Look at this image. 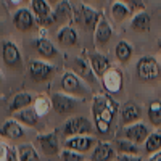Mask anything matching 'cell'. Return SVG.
Returning a JSON list of instances; mask_svg holds the SVG:
<instances>
[{
    "instance_id": "cell-19",
    "label": "cell",
    "mask_w": 161,
    "mask_h": 161,
    "mask_svg": "<svg viewBox=\"0 0 161 161\" xmlns=\"http://www.w3.org/2000/svg\"><path fill=\"white\" fill-rule=\"evenodd\" d=\"M57 42L64 45V47H73L77 44V32L73 26L69 24H64L58 29L57 32Z\"/></svg>"
},
{
    "instance_id": "cell-28",
    "label": "cell",
    "mask_w": 161,
    "mask_h": 161,
    "mask_svg": "<svg viewBox=\"0 0 161 161\" xmlns=\"http://www.w3.org/2000/svg\"><path fill=\"white\" fill-rule=\"evenodd\" d=\"M114 55H116V60L119 63H127L132 57V47L126 42V40H121V42L116 44L114 47Z\"/></svg>"
},
{
    "instance_id": "cell-43",
    "label": "cell",
    "mask_w": 161,
    "mask_h": 161,
    "mask_svg": "<svg viewBox=\"0 0 161 161\" xmlns=\"http://www.w3.org/2000/svg\"><path fill=\"white\" fill-rule=\"evenodd\" d=\"M23 2H28V0H23ZM29 2H31V0H29Z\"/></svg>"
},
{
    "instance_id": "cell-15",
    "label": "cell",
    "mask_w": 161,
    "mask_h": 161,
    "mask_svg": "<svg viewBox=\"0 0 161 161\" xmlns=\"http://www.w3.org/2000/svg\"><path fill=\"white\" fill-rule=\"evenodd\" d=\"M32 45L36 48V52L39 53V57H42L44 60H52L58 55V50L55 47V44L48 40L47 37H37L32 40Z\"/></svg>"
},
{
    "instance_id": "cell-25",
    "label": "cell",
    "mask_w": 161,
    "mask_h": 161,
    "mask_svg": "<svg viewBox=\"0 0 161 161\" xmlns=\"http://www.w3.org/2000/svg\"><path fill=\"white\" fill-rule=\"evenodd\" d=\"M31 103H32V95H31V93L19 92V93H16V95L13 97L11 103L8 105V110L11 113H16V111L26 108V106H31Z\"/></svg>"
},
{
    "instance_id": "cell-29",
    "label": "cell",
    "mask_w": 161,
    "mask_h": 161,
    "mask_svg": "<svg viewBox=\"0 0 161 161\" xmlns=\"http://www.w3.org/2000/svg\"><path fill=\"white\" fill-rule=\"evenodd\" d=\"M148 119L153 126H161V102L155 100L148 106Z\"/></svg>"
},
{
    "instance_id": "cell-31",
    "label": "cell",
    "mask_w": 161,
    "mask_h": 161,
    "mask_svg": "<svg viewBox=\"0 0 161 161\" xmlns=\"http://www.w3.org/2000/svg\"><path fill=\"white\" fill-rule=\"evenodd\" d=\"M161 150V134L155 132V134H150L148 139L145 140V152L147 153H155V152H159Z\"/></svg>"
},
{
    "instance_id": "cell-24",
    "label": "cell",
    "mask_w": 161,
    "mask_h": 161,
    "mask_svg": "<svg viewBox=\"0 0 161 161\" xmlns=\"http://www.w3.org/2000/svg\"><path fill=\"white\" fill-rule=\"evenodd\" d=\"M130 7L127 3H124L123 0H114V2L111 3V8H110V13H111V16L114 21L121 23V21H124L130 16Z\"/></svg>"
},
{
    "instance_id": "cell-3",
    "label": "cell",
    "mask_w": 161,
    "mask_h": 161,
    "mask_svg": "<svg viewBox=\"0 0 161 161\" xmlns=\"http://www.w3.org/2000/svg\"><path fill=\"white\" fill-rule=\"evenodd\" d=\"M136 71L140 80L143 82H155L161 77V66L156 58L153 57H142L137 61Z\"/></svg>"
},
{
    "instance_id": "cell-39",
    "label": "cell",
    "mask_w": 161,
    "mask_h": 161,
    "mask_svg": "<svg viewBox=\"0 0 161 161\" xmlns=\"http://www.w3.org/2000/svg\"><path fill=\"white\" fill-rule=\"evenodd\" d=\"M148 161H161V152H156L155 155H152Z\"/></svg>"
},
{
    "instance_id": "cell-4",
    "label": "cell",
    "mask_w": 161,
    "mask_h": 161,
    "mask_svg": "<svg viewBox=\"0 0 161 161\" xmlns=\"http://www.w3.org/2000/svg\"><path fill=\"white\" fill-rule=\"evenodd\" d=\"M2 61L7 68L21 69L23 68V57L18 45L10 39L2 40Z\"/></svg>"
},
{
    "instance_id": "cell-7",
    "label": "cell",
    "mask_w": 161,
    "mask_h": 161,
    "mask_svg": "<svg viewBox=\"0 0 161 161\" xmlns=\"http://www.w3.org/2000/svg\"><path fill=\"white\" fill-rule=\"evenodd\" d=\"M63 132L66 136H86V134L92 132V124L90 121L84 116H73L64 123Z\"/></svg>"
},
{
    "instance_id": "cell-22",
    "label": "cell",
    "mask_w": 161,
    "mask_h": 161,
    "mask_svg": "<svg viewBox=\"0 0 161 161\" xmlns=\"http://www.w3.org/2000/svg\"><path fill=\"white\" fill-rule=\"evenodd\" d=\"M2 136L11 140H18L24 136V129L18 123V119H8L2 124Z\"/></svg>"
},
{
    "instance_id": "cell-5",
    "label": "cell",
    "mask_w": 161,
    "mask_h": 161,
    "mask_svg": "<svg viewBox=\"0 0 161 161\" xmlns=\"http://www.w3.org/2000/svg\"><path fill=\"white\" fill-rule=\"evenodd\" d=\"M79 98L74 95H69L66 92H60V93H53L52 95V108L60 114H66L71 113L77 108Z\"/></svg>"
},
{
    "instance_id": "cell-42",
    "label": "cell",
    "mask_w": 161,
    "mask_h": 161,
    "mask_svg": "<svg viewBox=\"0 0 161 161\" xmlns=\"http://www.w3.org/2000/svg\"><path fill=\"white\" fill-rule=\"evenodd\" d=\"M13 3H18V2H23V0H11Z\"/></svg>"
},
{
    "instance_id": "cell-26",
    "label": "cell",
    "mask_w": 161,
    "mask_h": 161,
    "mask_svg": "<svg viewBox=\"0 0 161 161\" xmlns=\"http://www.w3.org/2000/svg\"><path fill=\"white\" fill-rule=\"evenodd\" d=\"M113 156H114V148L110 143H106V142H100L95 147L93 153H92V159L93 161H110Z\"/></svg>"
},
{
    "instance_id": "cell-40",
    "label": "cell",
    "mask_w": 161,
    "mask_h": 161,
    "mask_svg": "<svg viewBox=\"0 0 161 161\" xmlns=\"http://www.w3.org/2000/svg\"><path fill=\"white\" fill-rule=\"evenodd\" d=\"M47 2H48L50 5H53V7H57L60 2H63V0H47Z\"/></svg>"
},
{
    "instance_id": "cell-10",
    "label": "cell",
    "mask_w": 161,
    "mask_h": 161,
    "mask_svg": "<svg viewBox=\"0 0 161 161\" xmlns=\"http://www.w3.org/2000/svg\"><path fill=\"white\" fill-rule=\"evenodd\" d=\"M53 71H55L53 64L45 60H32L29 64V76L34 82H44V80L50 79Z\"/></svg>"
},
{
    "instance_id": "cell-16",
    "label": "cell",
    "mask_w": 161,
    "mask_h": 161,
    "mask_svg": "<svg viewBox=\"0 0 161 161\" xmlns=\"http://www.w3.org/2000/svg\"><path fill=\"white\" fill-rule=\"evenodd\" d=\"M124 137L136 143H142L148 139V129L142 123H134V124L124 127Z\"/></svg>"
},
{
    "instance_id": "cell-1",
    "label": "cell",
    "mask_w": 161,
    "mask_h": 161,
    "mask_svg": "<svg viewBox=\"0 0 161 161\" xmlns=\"http://www.w3.org/2000/svg\"><path fill=\"white\" fill-rule=\"evenodd\" d=\"M92 113L95 119H102L106 123H113V119L118 113V103L110 97V93H100L93 98L92 103Z\"/></svg>"
},
{
    "instance_id": "cell-6",
    "label": "cell",
    "mask_w": 161,
    "mask_h": 161,
    "mask_svg": "<svg viewBox=\"0 0 161 161\" xmlns=\"http://www.w3.org/2000/svg\"><path fill=\"white\" fill-rule=\"evenodd\" d=\"M13 24L15 28L21 32H29L36 28L37 24V19H36V15L34 11H31L29 8H18L15 13H13Z\"/></svg>"
},
{
    "instance_id": "cell-32",
    "label": "cell",
    "mask_w": 161,
    "mask_h": 161,
    "mask_svg": "<svg viewBox=\"0 0 161 161\" xmlns=\"http://www.w3.org/2000/svg\"><path fill=\"white\" fill-rule=\"evenodd\" d=\"M52 106V100H47L45 97H39L34 100V110L37 111L39 116H45Z\"/></svg>"
},
{
    "instance_id": "cell-30",
    "label": "cell",
    "mask_w": 161,
    "mask_h": 161,
    "mask_svg": "<svg viewBox=\"0 0 161 161\" xmlns=\"http://www.w3.org/2000/svg\"><path fill=\"white\" fill-rule=\"evenodd\" d=\"M116 147L121 153H127V155H137L139 153V143L123 139V140H116Z\"/></svg>"
},
{
    "instance_id": "cell-9",
    "label": "cell",
    "mask_w": 161,
    "mask_h": 161,
    "mask_svg": "<svg viewBox=\"0 0 161 161\" xmlns=\"http://www.w3.org/2000/svg\"><path fill=\"white\" fill-rule=\"evenodd\" d=\"M71 63H73V64H71V66H73V71H74L80 79H84L89 86L98 84V77H97L95 73H93L90 63H89L86 58H82V57H74Z\"/></svg>"
},
{
    "instance_id": "cell-37",
    "label": "cell",
    "mask_w": 161,
    "mask_h": 161,
    "mask_svg": "<svg viewBox=\"0 0 161 161\" xmlns=\"http://www.w3.org/2000/svg\"><path fill=\"white\" fill-rule=\"evenodd\" d=\"M95 126H97V130L100 134H106L110 130V123H106V121H102V119H95Z\"/></svg>"
},
{
    "instance_id": "cell-13",
    "label": "cell",
    "mask_w": 161,
    "mask_h": 161,
    "mask_svg": "<svg viewBox=\"0 0 161 161\" xmlns=\"http://www.w3.org/2000/svg\"><path fill=\"white\" fill-rule=\"evenodd\" d=\"M111 37H113V26L110 24V21L106 19L105 15H102V18H100L98 24H97L95 31H93L95 45H98V47H105V45L111 40Z\"/></svg>"
},
{
    "instance_id": "cell-35",
    "label": "cell",
    "mask_w": 161,
    "mask_h": 161,
    "mask_svg": "<svg viewBox=\"0 0 161 161\" xmlns=\"http://www.w3.org/2000/svg\"><path fill=\"white\" fill-rule=\"evenodd\" d=\"M2 161H19V155H16L11 148L2 145Z\"/></svg>"
},
{
    "instance_id": "cell-23",
    "label": "cell",
    "mask_w": 161,
    "mask_h": 161,
    "mask_svg": "<svg viewBox=\"0 0 161 161\" xmlns=\"http://www.w3.org/2000/svg\"><path fill=\"white\" fill-rule=\"evenodd\" d=\"M39 143H40V148L44 150L45 155H57L58 148H60V143H58V137L55 132L52 134H45V136H40L39 137Z\"/></svg>"
},
{
    "instance_id": "cell-2",
    "label": "cell",
    "mask_w": 161,
    "mask_h": 161,
    "mask_svg": "<svg viewBox=\"0 0 161 161\" xmlns=\"http://www.w3.org/2000/svg\"><path fill=\"white\" fill-rule=\"evenodd\" d=\"M60 86H61V90L69 93V95H74V97H84L86 93L89 92V84L86 82L84 79H80L74 71H64L61 74V80H60Z\"/></svg>"
},
{
    "instance_id": "cell-21",
    "label": "cell",
    "mask_w": 161,
    "mask_h": 161,
    "mask_svg": "<svg viewBox=\"0 0 161 161\" xmlns=\"http://www.w3.org/2000/svg\"><path fill=\"white\" fill-rule=\"evenodd\" d=\"M95 143L92 137H87V136H73L69 137L68 140L64 142V147L66 148H71V150H76V152H87L90 147Z\"/></svg>"
},
{
    "instance_id": "cell-33",
    "label": "cell",
    "mask_w": 161,
    "mask_h": 161,
    "mask_svg": "<svg viewBox=\"0 0 161 161\" xmlns=\"http://www.w3.org/2000/svg\"><path fill=\"white\" fill-rule=\"evenodd\" d=\"M19 161H40L37 152L29 145H24L19 148Z\"/></svg>"
},
{
    "instance_id": "cell-17",
    "label": "cell",
    "mask_w": 161,
    "mask_h": 161,
    "mask_svg": "<svg viewBox=\"0 0 161 161\" xmlns=\"http://www.w3.org/2000/svg\"><path fill=\"white\" fill-rule=\"evenodd\" d=\"M140 116H142V111L139 108V105L134 102H127L124 103L123 110H121V123L124 126H130L134 123H137Z\"/></svg>"
},
{
    "instance_id": "cell-20",
    "label": "cell",
    "mask_w": 161,
    "mask_h": 161,
    "mask_svg": "<svg viewBox=\"0 0 161 161\" xmlns=\"http://www.w3.org/2000/svg\"><path fill=\"white\" fill-rule=\"evenodd\" d=\"M150 24H152V16H150V13L145 11V10L137 11L130 19V28L134 31H139V32L150 31Z\"/></svg>"
},
{
    "instance_id": "cell-44",
    "label": "cell",
    "mask_w": 161,
    "mask_h": 161,
    "mask_svg": "<svg viewBox=\"0 0 161 161\" xmlns=\"http://www.w3.org/2000/svg\"><path fill=\"white\" fill-rule=\"evenodd\" d=\"M114 161H118V159H114Z\"/></svg>"
},
{
    "instance_id": "cell-18",
    "label": "cell",
    "mask_w": 161,
    "mask_h": 161,
    "mask_svg": "<svg viewBox=\"0 0 161 161\" xmlns=\"http://www.w3.org/2000/svg\"><path fill=\"white\" fill-rule=\"evenodd\" d=\"M89 63L92 66L93 73H95L98 77H102L106 71L111 68V63H110L108 57L103 55V53H98V52L97 53H92V55L89 57Z\"/></svg>"
},
{
    "instance_id": "cell-27",
    "label": "cell",
    "mask_w": 161,
    "mask_h": 161,
    "mask_svg": "<svg viewBox=\"0 0 161 161\" xmlns=\"http://www.w3.org/2000/svg\"><path fill=\"white\" fill-rule=\"evenodd\" d=\"M15 118L18 121H21V123H26L28 126H36L40 116L34 110V106H32V108H31V106H26V108H23V110L15 113Z\"/></svg>"
},
{
    "instance_id": "cell-34",
    "label": "cell",
    "mask_w": 161,
    "mask_h": 161,
    "mask_svg": "<svg viewBox=\"0 0 161 161\" xmlns=\"http://www.w3.org/2000/svg\"><path fill=\"white\" fill-rule=\"evenodd\" d=\"M63 161H84V155H79V152L71 150V148H66L61 153Z\"/></svg>"
},
{
    "instance_id": "cell-38",
    "label": "cell",
    "mask_w": 161,
    "mask_h": 161,
    "mask_svg": "<svg viewBox=\"0 0 161 161\" xmlns=\"http://www.w3.org/2000/svg\"><path fill=\"white\" fill-rule=\"evenodd\" d=\"M118 161H142L140 159V156H137V155H127V153H123V155H118V158H116Z\"/></svg>"
},
{
    "instance_id": "cell-41",
    "label": "cell",
    "mask_w": 161,
    "mask_h": 161,
    "mask_svg": "<svg viewBox=\"0 0 161 161\" xmlns=\"http://www.w3.org/2000/svg\"><path fill=\"white\" fill-rule=\"evenodd\" d=\"M158 47H159V52H161V39L158 40Z\"/></svg>"
},
{
    "instance_id": "cell-14",
    "label": "cell",
    "mask_w": 161,
    "mask_h": 161,
    "mask_svg": "<svg viewBox=\"0 0 161 161\" xmlns=\"http://www.w3.org/2000/svg\"><path fill=\"white\" fill-rule=\"evenodd\" d=\"M74 18V11L69 3V0H63L53 8V24H68Z\"/></svg>"
},
{
    "instance_id": "cell-11",
    "label": "cell",
    "mask_w": 161,
    "mask_h": 161,
    "mask_svg": "<svg viewBox=\"0 0 161 161\" xmlns=\"http://www.w3.org/2000/svg\"><path fill=\"white\" fill-rule=\"evenodd\" d=\"M31 7L36 15L37 24H40V26L53 24V10L47 0H31Z\"/></svg>"
},
{
    "instance_id": "cell-36",
    "label": "cell",
    "mask_w": 161,
    "mask_h": 161,
    "mask_svg": "<svg viewBox=\"0 0 161 161\" xmlns=\"http://www.w3.org/2000/svg\"><path fill=\"white\" fill-rule=\"evenodd\" d=\"M124 3H127L129 7H130V10H134V11H142V10H145V3L142 2V0H123Z\"/></svg>"
},
{
    "instance_id": "cell-8",
    "label": "cell",
    "mask_w": 161,
    "mask_h": 161,
    "mask_svg": "<svg viewBox=\"0 0 161 161\" xmlns=\"http://www.w3.org/2000/svg\"><path fill=\"white\" fill-rule=\"evenodd\" d=\"M102 18V13L98 10H95L93 7L87 5V3H82L79 8V13H77V21L80 23L84 29L87 31H95L97 24Z\"/></svg>"
},
{
    "instance_id": "cell-12",
    "label": "cell",
    "mask_w": 161,
    "mask_h": 161,
    "mask_svg": "<svg viewBox=\"0 0 161 161\" xmlns=\"http://www.w3.org/2000/svg\"><path fill=\"white\" fill-rule=\"evenodd\" d=\"M102 86L108 93H118L123 87V74L116 68H110L102 77Z\"/></svg>"
}]
</instances>
